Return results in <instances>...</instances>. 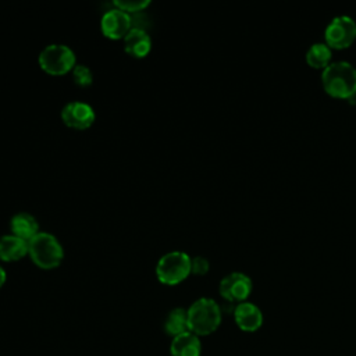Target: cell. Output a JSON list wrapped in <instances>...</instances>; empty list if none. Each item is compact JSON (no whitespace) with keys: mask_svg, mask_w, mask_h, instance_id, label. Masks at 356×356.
<instances>
[{"mask_svg":"<svg viewBox=\"0 0 356 356\" xmlns=\"http://www.w3.org/2000/svg\"><path fill=\"white\" fill-rule=\"evenodd\" d=\"M252 288L253 284L249 275L241 271H234L222 277L218 285V292L227 302L242 303L249 298Z\"/></svg>","mask_w":356,"mask_h":356,"instance_id":"52a82bcc","label":"cell"},{"mask_svg":"<svg viewBox=\"0 0 356 356\" xmlns=\"http://www.w3.org/2000/svg\"><path fill=\"white\" fill-rule=\"evenodd\" d=\"M29 250L28 241L13 234L0 236V259L3 261H15L26 256Z\"/></svg>","mask_w":356,"mask_h":356,"instance_id":"4fadbf2b","label":"cell"},{"mask_svg":"<svg viewBox=\"0 0 356 356\" xmlns=\"http://www.w3.org/2000/svg\"><path fill=\"white\" fill-rule=\"evenodd\" d=\"M325 43L331 49H345L356 39V21L349 15L334 17L324 31Z\"/></svg>","mask_w":356,"mask_h":356,"instance_id":"8992f818","label":"cell"},{"mask_svg":"<svg viewBox=\"0 0 356 356\" xmlns=\"http://www.w3.org/2000/svg\"><path fill=\"white\" fill-rule=\"evenodd\" d=\"M28 254L32 261L43 270L56 268L64 259V248L61 242L50 232L39 231L28 242Z\"/></svg>","mask_w":356,"mask_h":356,"instance_id":"3957f363","label":"cell"},{"mask_svg":"<svg viewBox=\"0 0 356 356\" xmlns=\"http://www.w3.org/2000/svg\"><path fill=\"white\" fill-rule=\"evenodd\" d=\"M6 278H7V274H6V270L0 266V288L4 285L6 282Z\"/></svg>","mask_w":356,"mask_h":356,"instance_id":"ffe728a7","label":"cell"},{"mask_svg":"<svg viewBox=\"0 0 356 356\" xmlns=\"http://www.w3.org/2000/svg\"><path fill=\"white\" fill-rule=\"evenodd\" d=\"M152 49L149 33L140 28H132L124 38V50L136 58L146 57Z\"/></svg>","mask_w":356,"mask_h":356,"instance_id":"8fae6325","label":"cell"},{"mask_svg":"<svg viewBox=\"0 0 356 356\" xmlns=\"http://www.w3.org/2000/svg\"><path fill=\"white\" fill-rule=\"evenodd\" d=\"M164 331L172 338L189 331L186 309H182V307L172 309L164 321Z\"/></svg>","mask_w":356,"mask_h":356,"instance_id":"9a60e30c","label":"cell"},{"mask_svg":"<svg viewBox=\"0 0 356 356\" xmlns=\"http://www.w3.org/2000/svg\"><path fill=\"white\" fill-rule=\"evenodd\" d=\"M38 61L40 68L50 75H64L76 65L74 50L61 43H51L43 47Z\"/></svg>","mask_w":356,"mask_h":356,"instance_id":"5b68a950","label":"cell"},{"mask_svg":"<svg viewBox=\"0 0 356 356\" xmlns=\"http://www.w3.org/2000/svg\"><path fill=\"white\" fill-rule=\"evenodd\" d=\"M188 312V327L195 335H209L221 324V307L211 298L196 299Z\"/></svg>","mask_w":356,"mask_h":356,"instance_id":"7a4b0ae2","label":"cell"},{"mask_svg":"<svg viewBox=\"0 0 356 356\" xmlns=\"http://www.w3.org/2000/svg\"><path fill=\"white\" fill-rule=\"evenodd\" d=\"M171 356H200L202 343L197 335L186 331L178 337H174L170 345Z\"/></svg>","mask_w":356,"mask_h":356,"instance_id":"5bb4252c","label":"cell"},{"mask_svg":"<svg viewBox=\"0 0 356 356\" xmlns=\"http://www.w3.org/2000/svg\"><path fill=\"white\" fill-rule=\"evenodd\" d=\"M72 79L79 86H89L93 81V75L88 65L76 64L72 70Z\"/></svg>","mask_w":356,"mask_h":356,"instance_id":"e0dca14e","label":"cell"},{"mask_svg":"<svg viewBox=\"0 0 356 356\" xmlns=\"http://www.w3.org/2000/svg\"><path fill=\"white\" fill-rule=\"evenodd\" d=\"M150 0H114V6L125 13H136L146 8Z\"/></svg>","mask_w":356,"mask_h":356,"instance_id":"ac0fdd59","label":"cell"},{"mask_svg":"<svg viewBox=\"0 0 356 356\" xmlns=\"http://www.w3.org/2000/svg\"><path fill=\"white\" fill-rule=\"evenodd\" d=\"M331 47L324 42L313 43L306 51V61L313 68L324 70L331 63Z\"/></svg>","mask_w":356,"mask_h":356,"instance_id":"2e32d148","label":"cell"},{"mask_svg":"<svg viewBox=\"0 0 356 356\" xmlns=\"http://www.w3.org/2000/svg\"><path fill=\"white\" fill-rule=\"evenodd\" d=\"M61 120L70 128L86 129L95 122L96 113L90 104L81 100H72L61 108Z\"/></svg>","mask_w":356,"mask_h":356,"instance_id":"ba28073f","label":"cell"},{"mask_svg":"<svg viewBox=\"0 0 356 356\" xmlns=\"http://www.w3.org/2000/svg\"><path fill=\"white\" fill-rule=\"evenodd\" d=\"M192 257L186 252L172 250L164 253L156 264V275L161 284L177 285L191 274Z\"/></svg>","mask_w":356,"mask_h":356,"instance_id":"277c9868","label":"cell"},{"mask_svg":"<svg viewBox=\"0 0 356 356\" xmlns=\"http://www.w3.org/2000/svg\"><path fill=\"white\" fill-rule=\"evenodd\" d=\"M210 268V263L204 256H195L191 260V274L204 275Z\"/></svg>","mask_w":356,"mask_h":356,"instance_id":"d6986e66","label":"cell"},{"mask_svg":"<svg viewBox=\"0 0 356 356\" xmlns=\"http://www.w3.org/2000/svg\"><path fill=\"white\" fill-rule=\"evenodd\" d=\"M132 18L128 13L120 8L107 10L100 19L102 33L108 39H124L125 35L132 29Z\"/></svg>","mask_w":356,"mask_h":356,"instance_id":"9c48e42d","label":"cell"},{"mask_svg":"<svg viewBox=\"0 0 356 356\" xmlns=\"http://www.w3.org/2000/svg\"><path fill=\"white\" fill-rule=\"evenodd\" d=\"M10 229L13 235L29 242L39 232V222L31 213L19 211L11 217Z\"/></svg>","mask_w":356,"mask_h":356,"instance_id":"7c38bea8","label":"cell"},{"mask_svg":"<svg viewBox=\"0 0 356 356\" xmlns=\"http://www.w3.org/2000/svg\"><path fill=\"white\" fill-rule=\"evenodd\" d=\"M321 83L332 97L350 99L356 95V67L345 60L331 61L321 72Z\"/></svg>","mask_w":356,"mask_h":356,"instance_id":"6da1fadb","label":"cell"},{"mask_svg":"<svg viewBox=\"0 0 356 356\" xmlns=\"http://www.w3.org/2000/svg\"><path fill=\"white\" fill-rule=\"evenodd\" d=\"M234 320L239 330L245 332H254L263 324V313L254 303L242 302L234 309Z\"/></svg>","mask_w":356,"mask_h":356,"instance_id":"30bf717a","label":"cell"}]
</instances>
